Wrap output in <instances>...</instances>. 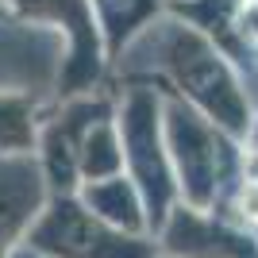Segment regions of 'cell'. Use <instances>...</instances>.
Segmentation results:
<instances>
[{
  "instance_id": "obj_1",
  "label": "cell",
  "mask_w": 258,
  "mask_h": 258,
  "mask_svg": "<svg viewBox=\"0 0 258 258\" xmlns=\"http://www.w3.org/2000/svg\"><path fill=\"white\" fill-rule=\"evenodd\" d=\"M39 243L66 258H147L143 243L112 235L108 227H100L89 212H81L77 205H58L54 216L43 224Z\"/></svg>"
},
{
  "instance_id": "obj_2",
  "label": "cell",
  "mask_w": 258,
  "mask_h": 258,
  "mask_svg": "<svg viewBox=\"0 0 258 258\" xmlns=\"http://www.w3.org/2000/svg\"><path fill=\"white\" fill-rule=\"evenodd\" d=\"M173 54V70L185 85L193 89L197 100H205L212 112L224 116V123H243V108H239V97H235V85L231 77L216 66V58L197 43L193 35H177L170 46Z\"/></svg>"
},
{
  "instance_id": "obj_3",
  "label": "cell",
  "mask_w": 258,
  "mask_h": 258,
  "mask_svg": "<svg viewBox=\"0 0 258 258\" xmlns=\"http://www.w3.org/2000/svg\"><path fill=\"white\" fill-rule=\"evenodd\" d=\"M170 243L189 258H231V254L243 258V254H250V247L243 239H235L231 231H224V227L212 231V227H205L201 220H193V216H177Z\"/></svg>"
},
{
  "instance_id": "obj_4",
  "label": "cell",
  "mask_w": 258,
  "mask_h": 258,
  "mask_svg": "<svg viewBox=\"0 0 258 258\" xmlns=\"http://www.w3.org/2000/svg\"><path fill=\"white\" fill-rule=\"evenodd\" d=\"M39 201V185H35L27 166H4L0 170V239H8L16 227L31 216Z\"/></svg>"
},
{
  "instance_id": "obj_5",
  "label": "cell",
  "mask_w": 258,
  "mask_h": 258,
  "mask_svg": "<svg viewBox=\"0 0 258 258\" xmlns=\"http://www.w3.org/2000/svg\"><path fill=\"white\" fill-rule=\"evenodd\" d=\"M173 147L189 151V177H193V193L205 197L208 193V177L216 170V154H212V143H208V131L197 123L193 116L185 112H173Z\"/></svg>"
},
{
  "instance_id": "obj_6",
  "label": "cell",
  "mask_w": 258,
  "mask_h": 258,
  "mask_svg": "<svg viewBox=\"0 0 258 258\" xmlns=\"http://www.w3.org/2000/svg\"><path fill=\"white\" fill-rule=\"evenodd\" d=\"M243 212H247L250 220H258V185L247 189V197H243Z\"/></svg>"
}]
</instances>
